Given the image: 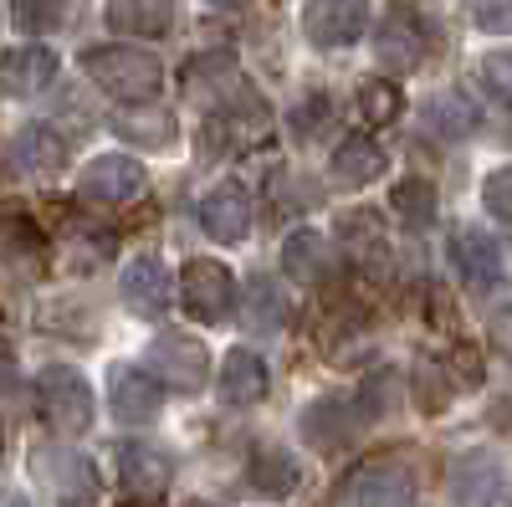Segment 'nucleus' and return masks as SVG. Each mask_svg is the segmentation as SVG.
<instances>
[{"instance_id": "nucleus-17", "label": "nucleus", "mask_w": 512, "mask_h": 507, "mask_svg": "<svg viewBox=\"0 0 512 507\" xmlns=\"http://www.w3.org/2000/svg\"><path fill=\"white\" fill-rule=\"evenodd\" d=\"M175 477L169 467V451L164 446H149V441H123L118 446V482L134 492V497H159Z\"/></svg>"}, {"instance_id": "nucleus-27", "label": "nucleus", "mask_w": 512, "mask_h": 507, "mask_svg": "<svg viewBox=\"0 0 512 507\" xmlns=\"http://www.w3.org/2000/svg\"><path fill=\"white\" fill-rule=\"evenodd\" d=\"M282 318H287V303H282V292L272 287V277H251V287H246V323L272 333V328H282Z\"/></svg>"}, {"instance_id": "nucleus-20", "label": "nucleus", "mask_w": 512, "mask_h": 507, "mask_svg": "<svg viewBox=\"0 0 512 507\" xmlns=\"http://www.w3.org/2000/svg\"><path fill=\"white\" fill-rule=\"evenodd\" d=\"M113 134L134 139L144 149H169V144H175V113H164L154 103H123L113 113Z\"/></svg>"}, {"instance_id": "nucleus-19", "label": "nucleus", "mask_w": 512, "mask_h": 507, "mask_svg": "<svg viewBox=\"0 0 512 507\" xmlns=\"http://www.w3.org/2000/svg\"><path fill=\"white\" fill-rule=\"evenodd\" d=\"M52 77H57V52L52 47H11L6 52V93L11 98H36V93H47L52 88Z\"/></svg>"}, {"instance_id": "nucleus-16", "label": "nucleus", "mask_w": 512, "mask_h": 507, "mask_svg": "<svg viewBox=\"0 0 512 507\" xmlns=\"http://www.w3.org/2000/svg\"><path fill=\"white\" fill-rule=\"evenodd\" d=\"M190 88H195V98H205V103H216V108H241V103H256V93H251V77L231 62V57H200V62H190Z\"/></svg>"}, {"instance_id": "nucleus-11", "label": "nucleus", "mask_w": 512, "mask_h": 507, "mask_svg": "<svg viewBox=\"0 0 512 507\" xmlns=\"http://www.w3.org/2000/svg\"><path fill=\"white\" fill-rule=\"evenodd\" d=\"M425 47H431V36H425V21L400 0V6L384 16L379 36H374V57H379V67H384V72H415V67L425 62Z\"/></svg>"}, {"instance_id": "nucleus-29", "label": "nucleus", "mask_w": 512, "mask_h": 507, "mask_svg": "<svg viewBox=\"0 0 512 507\" xmlns=\"http://www.w3.org/2000/svg\"><path fill=\"white\" fill-rule=\"evenodd\" d=\"M62 11H67V0H11V26L26 36H41V31L62 26Z\"/></svg>"}, {"instance_id": "nucleus-23", "label": "nucleus", "mask_w": 512, "mask_h": 507, "mask_svg": "<svg viewBox=\"0 0 512 507\" xmlns=\"http://www.w3.org/2000/svg\"><path fill=\"white\" fill-rule=\"evenodd\" d=\"M251 487L267 492V497H287L297 492V482H303V467H297V456L282 451V446H256L251 451V467H246Z\"/></svg>"}, {"instance_id": "nucleus-15", "label": "nucleus", "mask_w": 512, "mask_h": 507, "mask_svg": "<svg viewBox=\"0 0 512 507\" xmlns=\"http://www.w3.org/2000/svg\"><path fill=\"white\" fill-rule=\"evenodd\" d=\"M272 390V374H267V359L256 349H231L221 359V374H216V395L231 405V410H246V405H262Z\"/></svg>"}, {"instance_id": "nucleus-12", "label": "nucleus", "mask_w": 512, "mask_h": 507, "mask_svg": "<svg viewBox=\"0 0 512 507\" xmlns=\"http://www.w3.org/2000/svg\"><path fill=\"white\" fill-rule=\"evenodd\" d=\"M108 405L123 426H144V420H154L159 405H164V385L139 364H113L108 369Z\"/></svg>"}, {"instance_id": "nucleus-24", "label": "nucleus", "mask_w": 512, "mask_h": 507, "mask_svg": "<svg viewBox=\"0 0 512 507\" xmlns=\"http://www.w3.org/2000/svg\"><path fill=\"white\" fill-rule=\"evenodd\" d=\"M175 21V0H108V26L123 36H164Z\"/></svg>"}, {"instance_id": "nucleus-33", "label": "nucleus", "mask_w": 512, "mask_h": 507, "mask_svg": "<svg viewBox=\"0 0 512 507\" xmlns=\"http://www.w3.org/2000/svg\"><path fill=\"white\" fill-rule=\"evenodd\" d=\"M477 77L487 82V93L497 103H512V52H487L482 67H477Z\"/></svg>"}, {"instance_id": "nucleus-22", "label": "nucleus", "mask_w": 512, "mask_h": 507, "mask_svg": "<svg viewBox=\"0 0 512 507\" xmlns=\"http://www.w3.org/2000/svg\"><path fill=\"white\" fill-rule=\"evenodd\" d=\"M502 487V467L492 456H461L451 467V497L456 507H487Z\"/></svg>"}, {"instance_id": "nucleus-5", "label": "nucleus", "mask_w": 512, "mask_h": 507, "mask_svg": "<svg viewBox=\"0 0 512 507\" xmlns=\"http://www.w3.org/2000/svg\"><path fill=\"white\" fill-rule=\"evenodd\" d=\"M333 507H415V477L395 461H369L338 482Z\"/></svg>"}, {"instance_id": "nucleus-10", "label": "nucleus", "mask_w": 512, "mask_h": 507, "mask_svg": "<svg viewBox=\"0 0 512 507\" xmlns=\"http://www.w3.org/2000/svg\"><path fill=\"white\" fill-rule=\"evenodd\" d=\"M6 164L21 180H52L67 169V139L52 123H26V129L6 144Z\"/></svg>"}, {"instance_id": "nucleus-13", "label": "nucleus", "mask_w": 512, "mask_h": 507, "mask_svg": "<svg viewBox=\"0 0 512 507\" xmlns=\"http://www.w3.org/2000/svg\"><path fill=\"white\" fill-rule=\"evenodd\" d=\"M195 216H200V226H205L210 241L236 246V241H246V231H251V195H246L236 180H221L216 190L200 195Z\"/></svg>"}, {"instance_id": "nucleus-35", "label": "nucleus", "mask_w": 512, "mask_h": 507, "mask_svg": "<svg viewBox=\"0 0 512 507\" xmlns=\"http://www.w3.org/2000/svg\"><path fill=\"white\" fill-rule=\"evenodd\" d=\"M492 328H497V338H502V344L512 349V313H497V323H492Z\"/></svg>"}, {"instance_id": "nucleus-31", "label": "nucleus", "mask_w": 512, "mask_h": 507, "mask_svg": "<svg viewBox=\"0 0 512 507\" xmlns=\"http://www.w3.org/2000/svg\"><path fill=\"white\" fill-rule=\"evenodd\" d=\"M482 210L492 221L512 226V164H497L492 175L482 180Z\"/></svg>"}, {"instance_id": "nucleus-8", "label": "nucleus", "mask_w": 512, "mask_h": 507, "mask_svg": "<svg viewBox=\"0 0 512 507\" xmlns=\"http://www.w3.org/2000/svg\"><path fill=\"white\" fill-rule=\"evenodd\" d=\"M364 26H369V0H308V11H303V31L323 52L354 47Z\"/></svg>"}, {"instance_id": "nucleus-25", "label": "nucleus", "mask_w": 512, "mask_h": 507, "mask_svg": "<svg viewBox=\"0 0 512 507\" xmlns=\"http://www.w3.org/2000/svg\"><path fill=\"white\" fill-rule=\"evenodd\" d=\"M349 410H359V405H349V400H318V405H308L303 436H308L313 446L349 441V431H359V420H369V415H349Z\"/></svg>"}, {"instance_id": "nucleus-4", "label": "nucleus", "mask_w": 512, "mask_h": 507, "mask_svg": "<svg viewBox=\"0 0 512 507\" xmlns=\"http://www.w3.org/2000/svg\"><path fill=\"white\" fill-rule=\"evenodd\" d=\"M180 308L195 323H205V328L226 323L231 308H236V277H231V267L210 262V257H190L180 267Z\"/></svg>"}, {"instance_id": "nucleus-9", "label": "nucleus", "mask_w": 512, "mask_h": 507, "mask_svg": "<svg viewBox=\"0 0 512 507\" xmlns=\"http://www.w3.org/2000/svg\"><path fill=\"white\" fill-rule=\"evenodd\" d=\"M149 364L175 390H200L210 379V349H205V338H195V333H159L149 344Z\"/></svg>"}, {"instance_id": "nucleus-14", "label": "nucleus", "mask_w": 512, "mask_h": 507, "mask_svg": "<svg viewBox=\"0 0 512 507\" xmlns=\"http://www.w3.org/2000/svg\"><path fill=\"white\" fill-rule=\"evenodd\" d=\"M118 292H123V303L134 308L139 318H159L169 303H175V282H169V267H164V257H134L123 267V277H118Z\"/></svg>"}, {"instance_id": "nucleus-1", "label": "nucleus", "mask_w": 512, "mask_h": 507, "mask_svg": "<svg viewBox=\"0 0 512 507\" xmlns=\"http://www.w3.org/2000/svg\"><path fill=\"white\" fill-rule=\"evenodd\" d=\"M82 72L118 103H154L164 88V67L144 47H93L82 52Z\"/></svg>"}, {"instance_id": "nucleus-36", "label": "nucleus", "mask_w": 512, "mask_h": 507, "mask_svg": "<svg viewBox=\"0 0 512 507\" xmlns=\"http://www.w3.org/2000/svg\"><path fill=\"white\" fill-rule=\"evenodd\" d=\"M205 6H216V11H241L246 0H205Z\"/></svg>"}, {"instance_id": "nucleus-18", "label": "nucleus", "mask_w": 512, "mask_h": 507, "mask_svg": "<svg viewBox=\"0 0 512 507\" xmlns=\"http://www.w3.org/2000/svg\"><path fill=\"white\" fill-rule=\"evenodd\" d=\"M282 272L297 287H323L333 277V241L323 231H292L282 241Z\"/></svg>"}, {"instance_id": "nucleus-3", "label": "nucleus", "mask_w": 512, "mask_h": 507, "mask_svg": "<svg viewBox=\"0 0 512 507\" xmlns=\"http://www.w3.org/2000/svg\"><path fill=\"white\" fill-rule=\"evenodd\" d=\"M36 395H41V410H47V426L57 436H82L93 426V385L82 379L72 364H47L36 374Z\"/></svg>"}, {"instance_id": "nucleus-32", "label": "nucleus", "mask_w": 512, "mask_h": 507, "mask_svg": "<svg viewBox=\"0 0 512 507\" xmlns=\"http://www.w3.org/2000/svg\"><path fill=\"white\" fill-rule=\"evenodd\" d=\"M6 251H11V262H36L41 267V251H47V241H41L36 226H26L21 216L6 221Z\"/></svg>"}, {"instance_id": "nucleus-2", "label": "nucleus", "mask_w": 512, "mask_h": 507, "mask_svg": "<svg viewBox=\"0 0 512 507\" xmlns=\"http://www.w3.org/2000/svg\"><path fill=\"white\" fill-rule=\"evenodd\" d=\"M31 482L47 497H57L62 507H98V497H103L93 456H82L77 446H36L31 451Z\"/></svg>"}, {"instance_id": "nucleus-28", "label": "nucleus", "mask_w": 512, "mask_h": 507, "mask_svg": "<svg viewBox=\"0 0 512 507\" xmlns=\"http://www.w3.org/2000/svg\"><path fill=\"white\" fill-rule=\"evenodd\" d=\"M395 216H400L405 226L425 231V226L436 221V190L425 185V180H405V185H395Z\"/></svg>"}, {"instance_id": "nucleus-26", "label": "nucleus", "mask_w": 512, "mask_h": 507, "mask_svg": "<svg viewBox=\"0 0 512 507\" xmlns=\"http://www.w3.org/2000/svg\"><path fill=\"white\" fill-rule=\"evenodd\" d=\"M400 108H405V98H400L395 82H384V77L359 82V113H364L369 129H390V123L400 118Z\"/></svg>"}, {"instance_id": "nucleus-7", "label": "nucleus", "mask_w": 512, "mask_h": 507, "mask_svg": "<svg viewBox=\"0 0 512 507\" xmlns=\"http://www.w3.org/2000/svg\"><path fill=\"white\" fill-rule=\"evenodd\" d=\"M144 185H149V175L134 154H98L77 175V195L93 205H128L144 195Z\"/></svg>"}, {"instance_id": "nucleus-30", "label": "nucleus", "mask_w": 512, "mask_h": 507, "mask_svg": "<svg viewBox=\"0 0 512 507\" xmlns=\"http://www.w3.org/2000/svg\"><path fill=\"white\" fill-rule=\"evenodd\" d=\"M425 113H431V129H441V134H456V139H466V134L477 129V113L466 108L456 93H441V98H431V108H425Z\"/></svg>"}, {"instance_id": "nucleus-34", "label": "nucleus", "mask_w": 512, "mask_h": 507, "mask_svg": "<svg viewBox=\"0 0 512 507\" xmlns=\"http://www.w3.org/2000/svg\"><path fill=\"white\" fill-rule=\"evenodd\" d=\"M466 11H472L477 31H487V36L512 31V0H466Z\"/></svg>"}, {"instance_id": "nucleus-6", "label": "nucleus", "mask_w": 512, "mask_h": 507, "mask_svg": "<svg viewBox=\"0 0 512 507\" xmlns=\"http://www.w3.org/2000/svg\"><path fill=\"white\" fill-rule=\"evenodd\" d=\"M451 267L472 292H497L507 282V246L487 236L482 226H456L451 231Z\"/></svg>"}, {"instance_id": "nucleus-21", "label": "nucleus", "mask_w": 512, "mask_h": 507, "mask_svg": "<svg viewBox=\"0 0 512 507\" xmlns=\"http://www.w3.org/2000/svg\"><path fill=\"white\" fill-rule=\"evenodd\" d=\"M333 180H344V185H374L384 169H390V159H384V149H379V139H369V134H349L344 144L333 149Z\"/></svg>"}]
</instances>
